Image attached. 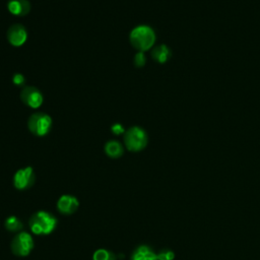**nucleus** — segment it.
I'll return each mask as SVG.
<instances>
[{"instance_id":"obj_1","label":"nucleus","mask_w":260,"mask_h":260,"mask_svg":"<svg viewBox=\"0 0 260 260\" xmlns=\"http://www.w3.org/2000/svg\"><path fill=\"white\" fill-rule=\"evenodd\" d=\"M30 232L36 236H48L52 234L57 225V217L49 211L39 210L35 212L28 221Z\"/></svg>"},{"instance_id":"obj_2","label":"nucleus","mask_w":260,"mask_h":260,"mask_svg":"<svg viewBox=\"0 0 260 260\" xmlns=\"http://www.w3.org/2000/svg\"><path fill=\"white\" fill-rule=\"evenodd\" d=\"M129 40L132 47L138 52H145L154 45L155 34L148 25H138L131 30Z\"/></svg>"},{"instance_id":"obj_3","label":"nucleus","mask_w":260,"mask_h":260,"mask_svg":"<svg viewBox=\"0 0 260 260\" xmlns=\"http://www.w3.org/2000/svg\"><path fill=\"white\" fill-rule=\"evenodd\" d=\"M124 144L129 151L138 152L144 149L148 142V137L144 129L138 126H133L127 129L124 133Z\"/></svg>"},{"instance_id":"obj_4","label":"nucleus","mask_w":260,"mask_h":260,"mask_svg":"<svg viewBox=\"0 0 260 260\" xmlns=\"http://www.w3.org/2000/svg\"><path fill=\"white\" fill-rule=\"evenodd\" d=\"M52 125V118L48 114L42 112L34 113L27 120V128L29 132L39 137L47 135L51 131Z\"/></svg>"},{"instance_id":"obj_5","label":"nucleus","mask_w":260,"mask_h":260,"mask_svg":"<svg viewBox=\"0 0 260 260\" xmlns=\"http://www.w3.org/2000/svg\"><path fill=\"white\" fill-rule=\"evenodd\" d=\"M35 248V241L32 236L27 232L17 233L10 244V249L12 253L18 257H26L30 254Z\"/></svg>"},{"instance_id":"obj_6","label":"nucleus","mask_w":260,"mask_h":260,"mask_svg":"<svg viewBox=\"0 0 260 260\" xmlns=\"http://www.w3.org/2000/svg\"><path fill=\"white\" fill-rule=\"evenodd\" d=\"M36 182V174L31 167H25L15 172L13 176V186L20 191L29 189Z\"/></svg>"},{"instance_id":"obj_7","label":"nucleus","mask_w":260,"mask_h":260,"mask_svg":"<svg viewBox=\"0 0 260 260\" xmlns=\"http://www.w3.org/2000/svg\"><path fill=\"white\" fill-rule=\"evenodd\" d=\"M19 96L21 102L31 109L40 108L44 102V96L42 92L32 85L23 86Z\"/></svg>"},{"instance_id":"obj_8","label":"nucleus","mask_w":260,"mask_h":260,"mask_svg":"<svg viewBox=\"0 0 260 260\" xmlns=\"http://www.w3.org/2000/svg\"><path fill=\"white\" fill-rule=\"evenodd\" d=\"M6 37L11 46L20 47L27 40V30L22 24L14 23L9 26Z\"/></svg>"},{"instance_id":"obj_9","label":"nucleus","mask_w":260,"mask_h":260,"mask_svg":"<svg viewBox=\"0 0 260 260\" xmlns=\"http://www.w3.org/2000/svg\"><path fill=\"white\" fill-rule=\"evenodd\" d=\"M79 206L78 199L70 194H64L59 197L57 201V209L59 212L65 215L73 214Z\"/></svg>"},{"instance_id":"obj_10","label":"nucleus","mask_w":260,"mask_h":260,"mask_svg":"<svg viewBox=\"0 0 260 260\" xmlns=\"http://www.w3.org/2000/svg\"><path fill=\"white\" fill-rule=\"evenodd\" d=\"M7 9L14 16H24L29 13L30 3L28 0H9Z\"/></svg>"},{"instance_id":"obj_11","label":"nucleus","mask_w":260,"mask_h":260,"mask_svg":"<svg viewBox=\"0 0 260 260\" xmlns=\"http://www.w3.org/2000/svg\"><path fill=\"white\" fill-rule=\"evenodd\" d=\"M131 260H157V254L147 245H140L131 254Z\"/></svg>"},{"instance_id":"obj_12","label":"nucleus","mask_w":260,"mask_h":260,"mask_svg":"<svg viewBox=\"0 0 260 260\" xmlns=\"http://www.w3.org/2000/svg\"><path fill=\"white\" fill-rule=\"evenodd\" d=\"M151 57L154 61L162 64L166 63L171 57V50L168 46L161 44L153 48L151 51Z\"/></svg>"},{"instance_id":"obj_13","label":"nucleus","mask_w":260,"mask_h":260,"mask_svg":"<svg viewBox=\"0 0 260 260\" xmlns=\"http://www.w3.org/2000/svg\"><path fill=\"white\" fill-rule=\"evenodd\" d=\"M105 152L111 158H119L124 153V147L119 141L110 140L105 144Z\"/></svg>"},{"instance_id":"obj_14","label":"nucleus","mask_w":260,"mask_h":260,"mask_svg":"<svg viewBox=\"0 0 260 260\" xmlns=\"http://www.w3.org/2000/svg\"><path fill=\"white\" fill-rule=\"evenodd\" d=\"M4 226L8 232L11 233H19L21 232L22 228H23V223L21 222V220L15 216V215H10L8 216L5 221H4Z\"/></svg>"},{"instance_id":"obj_15","label":"nucleus","mask_w":260,"mask_h":260,"mask_svg":"<svg viewBox=\"0 0 260 260\" xmlns=\"http://www.w3.org/2000/svg\"><path fill=\"white\" fill-rule=\"evenodd\" d=\"M92 260H117V256L108 249L100 248L93 252Z\"/></svg>"},{"instance_id":"obj_16","label":"nucleus","mask_w":260,"mask_h":260,"mask_svg":"<svg viewBox=\"0 0 260 260\" xmlns=\"http://www.w3.org/2000/svg\"><path fill=\"white\" fill-rule=\"evenodd\" d=\"M157 254V260H174L175 253L173 250L170 249H162Z\"/></svg>"},{"instance_id":"obj_17","label":"nucleus","mask_w":260,"mask_h":260,"mask_svg":"<svg viewBox=\"0 0 260 260\" xmlns=\"http://www.w3.org/2000/svg\"><path fill=\"white\" fill-rule=\"evenodd\" d=\"M134 65L136 67H142L144 66L145 62H146V57H145V54L144 52H137L135 55H134Z\"/></svg>"},{"instance_id":"obj_18","label":"nucleus","mask_w":260,"mask_h":260,"mask_svg":"<svg viewBox=\"0 0 260 260\" xmlns=\"http://www.w3.org/2000/svg\"><path fill=\"white\" fill-rule=\"evenodd\" d=\"M12 82L14 85L16 86H23V84L25 83V78L23 76V74L21 73H15L12 76Z\"/></svg>"},{"instance_id":"obj_19","label":"nucleus","mask_w":260,"mask_h":260,"mask_svg":"<svg viewBox=\"0 0 260 260\" xmlns=\"http://www.w3.org/2000/svg\"><path fill=\"white\" fill-rule=\"evenodd\" d=\"M111 131H112L115 135H119V134L125 133L126 130L124 129V127H123L121 124L116 123V124H114V125L111 127Z\"/></svg>"}]
</instances>
